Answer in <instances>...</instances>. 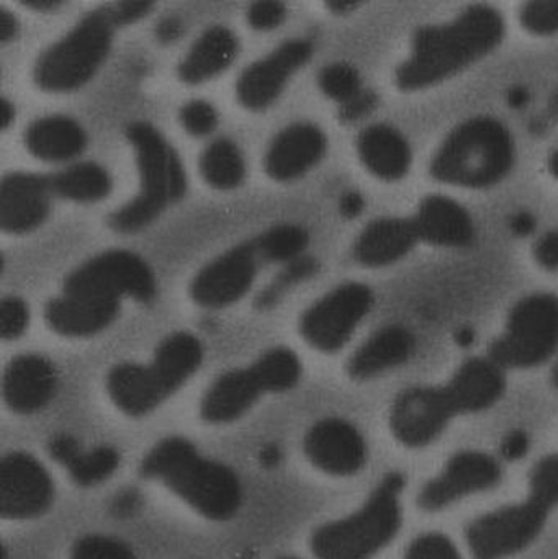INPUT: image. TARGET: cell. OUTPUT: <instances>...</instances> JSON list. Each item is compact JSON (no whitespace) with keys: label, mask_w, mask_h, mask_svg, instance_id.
<instances>
[{"label":"cell","mask_w":558,"mask_h":559,"mask_svg":"<svg viewBox=\"0 0 558 559\" xmlns=\"http://www.w3.org/2000/svg\"><path fill=\"white\" fill-rule=\"evenodd\" d=\"M507 23L495 7L477 3L451 22L425 25L413 35L412 52L396 69L403 92L435 87L464 72L503 43Z\"/></svg>","instance_id":"1"},{"label":"cell","mask_w":558,"mask_h":559,"mask_svg":"<svg viewBox=\"0 0 558 559\" xmlns=\"http://www.w3.org/2000/svg\"><path fill=\"white\" fill-rule=\"evenodd\" d=\"M140 472L143 478L166 486L209 521H231L245 499L236 472L206 459L183 437H166L157 442L141 462Z\"/></svg>","instance_id":"2"},{"label":"cell","mask_w":558,"mask_h":559,"mask_svg":"<svg viewBox=\"0 0 558 559\" xmlns=\"http://www.w3.org/2000/svg\"><path fill=\"white\" fill-rule=\"evenodd\" d=\"M517 163V144L498 118L472 117L442 141L432 156L429 174L446 186L485 190L503 182Z\"/></svg>","instance_id":"3"},{"label":"cell","mask_w":558,"mask_h":559,"mask_svg":"<svg viewBox=\"0 0 558 559\" xmlns=\"http://www.w3.org/2000/svg\"><path fill=\"white\" fill-rule=\"evenodd\" d=\"M202 361V342L190 332H176L161 342L150 364L115 365L105 388L118 411L130 417L147 416L174 396Z\"/></svg>","instance_id":"4"},{"label":"cell","mask_w":558,"mask_h":559,"mask_svg":"<svg viewBox=\"0 0 558 559\" xmlns=\"http://www.w3.org/2000/svg\"><path fill=\"white\" fill-rule=\"evenodd\" d=\"M127 140L136 156L140 192L127 205L108 216V226L120 235H133L156 222L167 206L179 202L187 192L182 160L153 124H128Z\"/></svg>","instance_id":"5"},{"label":"cell","mask_w":558,"mask_h":559,"mask_svg":"<svg viewBox=\"0 0 558 559\" xmlns=\"http://www.w3.org/2000/svg\"><path fill=\"white\" fill-rule=\"evenodd\" d=\"M405 479L387 475L363 508L340 521L328 522L311 534L317 559H372L389 547L402 528Z\"/></svg>","instance_id":"6"},{"label":"cell","mask_w":558,"mask_h":559,"mask_svg":"<svg viewBox=\"0 0 558 559\" xmlns=\"http://www.w3.org/2000/svg\"><path fill=\"white\" fill-rule=\"evenodd\" d=\"M300 378L298 355L287 347L271 348L251 367L226 371L216 378L200 403V417L215 426L235 423L251 411L261 396L290 391Z\"/></svg>","instance_id":"7"},{"label":"cell","mask_w":558,"mask_h":559,"mask_svg":"<svg viewBox=\"0 0 558 559\" xmlns=\"http://www.w3.org/2000/svg\"><path fill=\"white\" fill-rule=\"evenodd\" d=\"M115 28L105 7L82 16L39 56L33 69L35 84L55 94L78 91L87 84L110 52Z\"/></svg>","instance_id":"8"},{"label":"cell","mask_w":558,"mask_h":559,"mask_svg":"<svg viewBox=\"0 0 558 559\" xmlns=\"http://www.w3.org/2000/svg\"><path fill=\"white\" fill-rule=\"evenodd\" d=\"M557 347L558 298L536 293L511 309L503 334L490 345V358L503 370H526L549 360Z\"/></svg>","instance_id":"9"},{"label":"cell","mask_w":558,"mask_h":559,"mask_svg":"<svg viewBox=\"0 0 558 559\" xmlns=\"http://www.w3.org/2000/svg\"><path fill=\"white\" fill-rule=\"evenodd\" d=\"M64 293L118 299L128 296L143 305L157 298L153 269L140 255L123 249L102 252L79 265L64 280Z\"/></svg>","instance_id":"10"},{"label":"cell","mask_w":558,"mask_h":559,"mask_svg":"<svg viewBox=\"0 0 558 559\" xmlns=\"http://www.w3.org/2000/svg\"><path fill=\"white\" fill-rule=\"evenodd\" d=\"M376 296L364 283L336 286L318 299L300 318V334L323 354H336L353 337L372 309Z\"/></svg>","instance_id":"11"},{"label":"cell","mask_w":558,"mask_h":559,"mask_svg":"<svg viewBox=\"0 0 558 559\" xmlns=\"http://www.w3.org/2000/svg\"><path fill=\"white\" fill-rule=\"evenodd\" d=\"M549 509L534 499L477 519L465 531L474 559H507L526 550L543 534Z\"/></svg>","instance_id":"12"},{"label":"cell","mask_w":558,"mask_h":559,"mask_svg":"<svg viewBox=\"0 0 558 559\" xmlns=\"http://www.w3.org/2000/svg\"><path fill=\"white\" fill-rule=\"evenodd\" d=\"M55 504L48 469L25 452H10L0 462V515L5 521L41 518Z\"/></svg>","instance_id":"13"},{"label":"cell","mask_w":558,"mask_h":559,"mask_svg":"<svg viewBox=\"0 0 558 559\" xmlns=\"http://www.w3.org/2000/svg\"><path fill=\"white\" fill-rule=\"evenodd\" d=\"M264 264L254 239L235 246L206 264L190 283V298L206 309H222L245 298Z\"/></svg>","instance_id":"14"},{"label":"cell","mask_w":558,"mask_h":559,"mask_svg":"<svg viewBox=\"0 0 558 559\" xmlns=\"http://www.w3.org/2000/svg\"><path fill=\"white\" fill-rule=\"evenodd\" d=\"M313 52V43L307 38L282 43L274 51L245 69L236 84L239 104L251 111L271 107L287 87L292 75L310 61Z\"/></svg>","instance_id":"15"},{"label":"cell","mask_w":558,"mask_h":559,"mask_svg":"<svg viewBox=\"0 0 558 559\" xmlns=\"http://www.w3.org/2000/svg\"><path fill=\"white\" fill-rule=\"evenodd\" d=\"M455 416L444 388L416 386L396 397L390 413V427L403 445L423 449L441 437Z\"/></svg>","instance_id":"16"},{"label":"cell","mask_w":558,"mask_h":559,"mask_svg":"<svg viewBox=\"0 0 558 559\" xmlns=\"http://www.w3.org/2000/svg\"><path fill=\"white\" fill-rule=\"evenodd\" d=\"M500 481L501 466L497 460L487 453L461 452L422 489L418 506L426 512L442 511L468 496L494 489Z\"/></svg>","instance_id":"17"},{"label":"cell","mask_w":558,"mask_h":559,"mask_svg":"<svg viewBox=\"0 0 558 559\" xmlns=\"http://www.w3.org/2000/svg\"><path fill=\"white\" fill-rule=\"evenodd\" d=\"M304 452L314 468L337 478L357 475L367 462L363 433L349 420L340 417L313 424L305 436Z\"/></svg>","instance_id":"18"},{"label":"cell","mask_w":558,"mask_h":559,"mask_svg":"<svg viewBox=\"0 0 558 559\" xmlns=\"http://www.w3.org/2000/svg\"><path fill=\"white\" fill-rule=\"evenodd\" d=\"M51 180L46 176L12 173L0 183V226L7 235H26L51 212Z\"/></svg>","instance_id":"19"},{"label":"cell","mask_w":558,"mask_h":559,"mask_svg":"<svg viewBox=\"0 0 558 559\" xmlns=\"http://www.w3.org/2000/svg\"><path fill=\"white\" fill-rule=\"evenodd\" d=\"M328 138L313 123H294L284 128L265 151L264 170L272 180L292 182L310 173L323 160Z\"/></svg>","instance_id":"20"},{"label":"cell","mask_w":558,"mask_h":559,"mask_svg":"<svg viewBox=\"0 0 558 559\" xmlns=\"http://www.w3.org/2000/svg\"><path fill=\"white\" fill-rule=\"evenodd\" d=\"M58 384V370L51 360L43 355H19L10 360L3 373V401L13 413L28 416L55 400Z\"/></svg>","instance_id":"21"},{"label":"cell","mask_w":558,"mask_h":559,"mask_svg":"<svg viewBox=\"0 0 558 559\" xmlns=\"http://www.w3.org/2000/svg\"><path fill=\"white\" fill-rule=\"evenodd\" d=\"M120 314V301L97 296L64 293L45 308L46 324L64 337H91L114 324Z\"/></svg>","instance_id":"22"},{"label":"cell","mask_w":558,"mask_h":559,"mask_svg":"<svg viewBox=\"0 0 558 559\" xmlns=\"http://www.w3.org/2000/svg\"><path fill=\"white\" fill-rule=\"evenodd\" d=\"M442 388L455 414H474L490 409L501 400L507 380L503 368L490 357L471 358Z\"/></svg>","instance_id":"23"},{"label":"cell","mask_w":558,"mask_h":559,"mask_svg":"<svg viewBox=\"0 0 558 559\" xmlns=\"http://www.w3.org/2000/svg\"><path fill=\"white\" fill-rule=\"evenodd\" d=\"M413 223L419 241L439 248H467L475 239V223L471 213L449 197L429 195L423 199Z\"/></svg>","instance_id":"24"},{"label":"cell","mask_w":558,"mask_h":559,"mask_svg":"<svg viewBox=\"0 0 558 559\" xmlns=\"http://www.w3.org/2000/svg\"><path fill=\"white\" fill-rule=\"evenodd\" d=\"M419 242L413 218H379L369 223L354 242V259L364 267L396 264Z\"/></svg>","instance_id":"25"},{"label":"cell","mask_w":558,"mask_h":559,"mask_svg":"<svg viewBox=\"0 0 558 559\" xmlns=\"http://www.w3.org/2000/svg\"><path fill=\"white\" fill-rule=\"evenodd\" d=\"M356 146L364 167L383 182H396L409 173L412 146L402 131L390 124H370L357 136Z\"/></svg>","instance_id":"26"},{"label":"cell","mask_w":558,"mask_h":559,"mask_svg":"<svg viewBox=\"0 0 558 559\" xmlns=\"http://www.w3.org/2000/svg\"><path fill=\"white\" fill-rule=\"evenodd\" d=\"M415 337L403 325H387L367 338L347 361L353 380L367 381L402 367L415 352Z\"/></svg>","instance_id":"27"},{"label":"cell","mask_w":558,"mask_h":559,"mask_svg":"<svg viewBox=\"0 0 558 559\" xmlns=\"http://www.w3.org/2000/svg\"><path fill=\"white\" fill-rule=\"evenodd\" d=\"M25 147L36 159L45 163H69L84 153L87 133L84 128L64 115L38 118L23 134Z\"/></svg>","instance_id":"28"},{"label":"cell","mask_w":558,"mask_h":559,"mask_svg":"<svg viewBox=\"0 0 558 559\" xmlns=\"http://www.w3.org/2000/svg\"><path fill=\"white\" fill-rule=\"evenodd\" d=\"M239 51L238 36L223 25H215L200 35L177 68L186 84L197 85L222 74L235 61Z\"/></svg>","instance_id":"29"},{"label":"cell","mask_w":558,"mask_h":559,"mask_svg":"<svg viewBox=\"0 0 558 559\" xmlns=\"http://www.w3.org/2000/svg\"><path fill=\"white\" fill-rule=\"evenodd\" d=\"M51 180L52 195L75 203H95L110 195V174L95 163H79L59 170Z\"/></svg>","instance_id":"30"},{"label":"cell","mask_w":558,"mask_h":559,"mask_svg":"<svg viewBox=\"0 0 558 559\" xmlns=\"http://www.w3.org/2000/svg\"><path fill=\"white\" fill-rule=\"evenodd\" d=\"M200 174L216 190L238 189L246 179V163L238 144L228 138L213 141L200 156Z\"/></svg>","instance_id":"31"},{"label":"cell","mask_w":558,"mask_h":559,"mask_svg":"<svg viewBox=\"0 0 558 559\" xmlns=\"http://www.w3.org/2000/svg\"><path fill=\"white\" fill-rule=\"evenodd\" d=\"M254 242L264 264H288L304 255L310 235L301 226L284 223L261 233Z\"/></svg>","instance_id":"32"},{"label":"cell","mask_w":558,"mask_h":559,"mask_svg":"<svg viewBox=\"0 0 558 559\" xmlns=\"http://www.w3.org/2000/svg\"><path fill=\"white\" fill-rule=\"evenodd\" d=\"M120 466V453L108 445L79 450L72 462L66 466L72 483L79 488H94L107 481Z\"/></svg>","instance_id":"33"},{"label":"cell","mask_w":558,"mask_h":559,"mask_svg":"<svg viewBox=\"0 0 558 559\" xmlns=\"http://www.w3.org/2000/svg\"><path fill=\"white\" fill-rule=\"evenodd\" d=\"M318 271H320V264H318L317 259L310 258V255H301V258L288 262L282 269L281 274L259 293L258 298H256V308L261 309V311L274 308L285 298L288 292H292L300 283L314 277Z\"/></svg>","instance_id":"34"},{"label":"cell","mask_w":558,"mask_h":559,"mask_svg":"<svg viewBox=\"0 0 558 559\" xmlns=\"http://www.w3.org/2000/svg\"><path fill=\"white\" fill-rule=\"evenodd\" d=\"M318 85L328 98L340 105L353 100L364 91L359 72L347 62L324 66L318 74Z\"/></svg>","instance_id":"35"},{"label":"cell","mask_w":558,"mask_h":559,"mask_svg":"<svg viewBox=\"0 0 558 559\" xmlns=\"http://www.w3.org/2000/svg\"><path fill=\"white\" fill-rule=\"evenodd\" d=\"M68 559H136V555L120 538L91 534L74 542Z\"/></svg>","instance_id":"36"},{"label":"cell","mask_w":558,"mask_h":559,"mask_svg":"<svg viewBox=\"0 0 558 559\" xmlns=\"http://www.w3.org/2000/svg\"><path fill=\"white\" fill-rule=\"evenodd\" d=\"M521 26L531 35L553 36L558 33V0H534L520 10Z\"/></svg>","instance_id":"37"},{"label":"cell","mask_w":558,"mask_h":559,"mask_svg":"<svg viewBox=\"0 0 558 559\" xmlns=\"http://www.w3.org/2000/svg\"><path fill=\"white\" fill-rule=\"evenodd\" d=\"M531 499L554 509L558 504V455L547 456L531 475Z\"/></svg>","instance_id":"38"},{"label":"cell","mask_w":558,"mask_h":559,"mask_svg":"<svg viewBox=\"0 0 558 559\" xmlns=\"http://www.w3.org/2000/svg\"><path fill=\"white\" fill-rule=\"evenodd\" d=\"M180 124L195 138L209 136L218 127L215 107L205 100H192L180 108Z\"/></svg>","instance_id":"39"},{"label":"cell","mask_w":558,"mask_h":559,"mask_svg":"<svg viewBox=\"0 0 558 559\" xmlns=\"http://www.w3.org/2000/svg\"><path fill=\"white\" fill-rule=\"evenodd\" d=\"M28 324V305L19 296H5L0 302V334L3 341L22 337Z\"/></svg>","instance_id":"40"},{"label":"cell","mask_w":558,"mask_h":559,"mask_svg":"<svg viewBox=\"0 0 558 559\" xmlns=\"http://www.w3.org/2000/svg\"><path fill=\"white\" fill-rule=\"evenodd\" d=\"M405 559H462V557L446 535L425 534L412 542Z\"/></svg>","instance_id":"41"},{"label":"cell","mask_w":558,"mask_h":559,"mask_svg":"<svg viewBox=\"0 0 558 559\" xmlns=\"http://www.w3.org/2000/svg\"><path fill=\"white\" fill-rule=\"evenodd\" d=\"M285 16H287V7L284 3L265 0V2L252 3L246 19L251 28L258 29V32H271L284 23Z\"/></svg>","instance_id":"42"},{"label":"cell","mask_w":558,"mask_h":559,"mask_svg":"<svg viewBox=\"0 0 558 559\" xmlns=\"http://www.w3.org/2000/svg\"><path fill=\"white\" fill-rule=\"evenodd\" d=\"M379 105V97L376 92L364 88L353 100L346 102L340 108V121L344 124L356 123L367 115L372 114Z\"/></svg>","instance_id":"43"},{"label":"cell","mask_w":558,"mask_h":559,"mask_svg":"<svg viewBox=\"0 0 558 559\" xmlns=\"http://www.w3.org/2000/svg\"><path fill=\"white\" fill-rule=\"evenodd\" d=\"M110 15L114 25L123 26L146 16L153 10V2H118L114 5L105 7Z\"/></svg>","instance_id":"44"},{"label":"cell","mask_w":558,"mask_h":559,"mask_svg":"<svg viewBox=\"0 0 558 559\" xmlns=\"http://www.w3.org/2000/svg\"><path fill=\"white\" fill-rule=\"evenodd\" d=\"M534 259L544 271H558V231H549L534 246Z\"/></svg>","instance_id":"45"},{"label":"cell","mask_w":558,"mask_h":559,"mask_svg":"<svg viewBox=\"0 0 558 559\" xmlns=\"http://www.w3.org/2000/svg\"><path fill=\"white\" fill-rule=\"evenodd\" d=\"M531 440L530 436L523 430H513L504 437L503 443H501V453L508 462H517V460L526 456L530 452Z\"/></svg>","instance_id":"46"},{"label":"cell","mask_w":558,"mask_h":559,"mask_svg":"<svg viewBox=\"0 0 558 559\" xmlns=\"http://www.w3.org/2000/svg\"><path fill=\"white\" fill-rule=\"evenodd\" d=\"M183 29L186 28H183L182 20L177 16H166L157 23L156 38L164 45H169L182 36Z\"/></svg>","instance_id":"47"},{"label":"cell","mask_w":558,"mask_h":559,"mask_svg":"<svg viewBox=\"0 0 558 559\" xmlns=\"http://www.w3.org/2000/svg\"><path fill=\"white\" fill-rule=\"evenodd\" d=\"M364 205H366V202H364V197L359 192H346L341 197V215L347 219L357 218L363 213Z\"/></svg>","instance_id":"48"},{"label":"cell","mask_w":558,"mask_h":559,"mask_svg":"<svg viewBox=\"0 0 558 559\" xmlns=\"http://www.w3.org/2000/svg\"><path fill=\"white\" fill-rule=\"evenodd\" d=\"M20 25L16 22L15 16L9 12L7 9H0V41L3 45L12 41V39L16 38L19 35Z\"/></svg>","instance_id":"49"},{"label":"cell","mask_w":558,"mask_h":559,"mask_svg":"<svg viewBox=\"0 0 558 559\" xmlns=\"http://www.w3.org/2000/svg\"><path fill=\"white\" fill-rule=\"evenodd\" d=\"M536 228V219L530 213L521 212L513 216L510 222V229L517 236H527Z\"/></svg>","instance_id":"50"},{"label":"cell","mask_w":558,"mask_h":559,"mask_svg":"<svg viewBox=\"0 0 558 559\" xmlns=\"http://www.w3.org/2000/svg\"><path fill=\"white\" fill-rule=\"evenodd\" d=\"M530 102V92L524 87H514L508 92V104L513 108H521Z\"/></svg>","instance_id":"51"},{"label":"cell","mask_w":558,"mask_h":559,"mask_svg":"<svg viewBox=\"0 0 558 559\" xmlns=\"http://www.w3.org/2000/svg\"><path fill=\"white\" fill-rule=\"evenodd\" d=\"M138 506L136 495H131V492H127V495L118 498L117 501V512L118 514H131L134 511V508Z\"/></svg>","instance_id":"52"},{"label":"cell","mask_w":558,"mask_h":559,"mask_svg":"<svg viewBox=\"0 0 558 559\" xmlns=\"http://www.w3.org/2000/svg\"><path fill=\"white\" fill-rule=\"evenodd\" d=\"M22 3L28 9L36 10V12H52V10L61 7L62 2H58V0H28V2Z\"/></svg>","instance_id":"53"},{"label":"cell","mask_w":558,"mask_h":559,"mask_svg":"<svg viewBox=\"0 0 558 559\" xmlns=\"http://www.w3.org/2000/svg\"><path fill=\"white\" fill-rule=\"evenodd\" d=\"M359 5V2H347V0H336V2L327 3L330 12L336 13V15H346V13L354 12Z\"/></svg>","instance_id":"54"},{"label":"cell","mask_w":558,"mask_h":559,"mask_svg":"<svg viewBox=\"0 0 558 559\" xmlns=\"http://www.w3.org/2000/svg\"><path fill=\"white\" fill-rule=\"evenodd\" d=\"M13 120H15V108L10 104V100L2 98V130H9Z\"/></svg>","instance_id":"55"},{"label":"cell","mask_w":558,"mask_h":559,"mask_svg":"<svg viewBox=\"0 0 558 559\" xmlns=\"http://www.w3.org/2000/svg\"><path fill=\"white\" fill-rule=\"evenodd\" d=\"M278 462V450L275 449V447H272V449H265L264 452H262V463L264 465H277Z\"/></svg>","instance_id":"56"},{"label":"cell","mask_w":558,"mask_h":559,"mask_svg":"<svg viewBox=\"0 0 558 559\" xmlns=\"http://www.w3.org/2000/svg\"><path fill=\"white\" fill-rule=\"evenodd\" d=\"M547 169H549L550 176L558 180V147L550 154L549 160H547Z\"/></svg>","instance_id":"57"},{"label":"cell","mask_w":558,"mask_h":559,"mask_svg":"<svg viewBox=\"0 0 558 559\" xmlns=\"http://www.w3.org/2000/svg\"><path fill=\"white\" fill-rule=\"evenodd\" d=\"M455 341H458L459 344L464 345V347H468V345L474 342V332L468 331V329H462V331L459 332L458 337H455Z\"/></svg>","instance_id":"58"},{"label":"cell","mask_w":558,"mask_h":559,"mask_svg":"<svg viewBox=\"0 0 558 559\" xmlns=\"http://www.w3.org/2000/svg\"><path fill=\"white\" fill-rule=\"evenodd\" d=\"M553 380L554 384H556V386L558 388V365L556 367V370H554Z\"/></svg>","instance_id":"59"},{"label":"cell","mask_w":558,"mask_h":559,"mask_svg":"<svg viewBox=\"0 0 558 559\" xmlns=\"http://www.w3.org/2000/svg\"><path fill=\"white\" fill-rule=\"evenodd\" d=\"M554 114L558 111V94L556 100L553 102Z\"/></svg>","instance_id":"60"},{"label":"cell","mask_w":558,"mask_h":559,"mask_svg":"<svg viewBox=\"0 0 558 559\" xmlns=\"http://www.w3.org/2000/svg\"><path fill=\"white\" fill-rule=\"evenodd\" d=\"M277 559H300V558H295V557H282V558H277Z\"/></svg>","instance_id":"61"}]
</instances>
